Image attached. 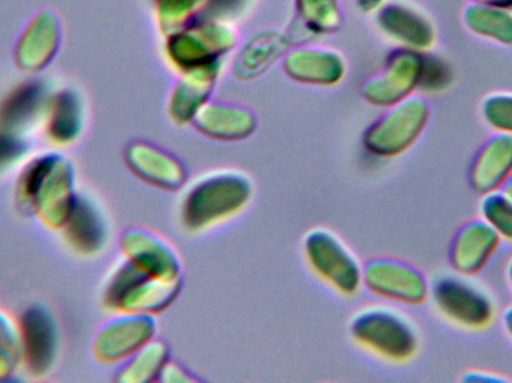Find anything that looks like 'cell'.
I'll list each match as a JSON object with an SVG mask.
<instances>
[{"mask_svg": "<svg viewBox=\"0 0 512 383\" xmlns=\"http://www.w3.org/2000/svg\"><path fill=\"white\" fill-rule=\"evenodd\" d=\"M75 196L74 168L60 153H41L21 171L18 204L47 228L62 229Z\"/></svg>", "mask_w": 512, "mask_h": 383, "instance_id": "obj_1", "label": "cell"}, {"mask_svg": "<svg viewBox=\"0 0 512 383\" xmlns=\"http://www.w3.org/2000/svg\"><path fill=\"white\" fill-rule=\"evenodd\" d=\"M252 186L237 173H219L192 186L183 201L186 228L206 229L239 213L251 198Z\"/></svg>", "mask_w": 512, "mask_h": 383, "instance_id": "obj_2", "label": "cell"}, {"mask_svg": "<svg viewBox=\"0 0 512 383\" xmlns=\"http://www.w3.org/2000/svg\"><path fill=\"white\" fill-rule=\"evenodd\" d=\"M180 279L155 276L126 259L114 270L105 288V304L123 313H158L173 303Z\"/></svg>", "mask_w": 512, "mask_h": 383, "instance_id": "obj_3", "label": "cell"}, {"mask_svg": "<svg viewBox=\"0 0 512 383\" xmlns=\"http://www.w3.org/2000/svg\"><path fill=\"white\" fill-rule=\"evenodd\" d=\"M352 333L361 345L396 363L411 360L420 346L414 322L390 307L361 310Z\"/></svg>", "mask_w": 512, "mask_h": 383, "instance_id": "obj_4", "label": "cell"}, {"mask_svg": "<svg viewBox=\"0 0 512 383\" xmlns=\"http://www.w3.org/2000/svg\"><path fill=\"white\" fill-rule=\"evenodd\" d=\"M430 294L439 312L466 330H484L495 318L492 298L468 276L445 274L435 280Z\"/></svg>", "mask_w": 512, "mask_h": 383, "instance_id": "obj_5", "label": "cell"}, {"mask_svg": "<svg viewBox=\"0 0 512 383\" xmlns=\"http://www.w3.org/2000/svg\"><path fill=\"white\" fill-rule=\"evenodd\" d=\"M430 119V107L423 98H408L393 105L364 138L367 149L378 156L393 158L411 149L423 135Z\"/></svg>", "mask_w": 512, "mask_h": 383, "instance_id": "obj_6", "label": "cell"}, {"mask_svg": "<svg viewBox=\"0 0 512 383\" xmlns=\"http://www.w3.org/2000/svg\"><path fill=\"white\" fill-rule=\"evenodd\" d=\"M62 42V24L53 11H41L24 26L14 50V63L21 72L39 74L44 71Z\"/></svg>", "mask_w": 512, "mask_h": 383, "instance_id": "obj_7", "label": "cell"}, {"mask_svg": "<svg viewBox=\"0 0 512 383\" xmlns=\"http://www.w3.org/2000/svg\"><path fill=\"white\" fill-rule=\"evenodd\" d=\"M364 280L375 294L409 306L426 303L430 294L429 282L420 270L393 259L367 265Z\"/></svg>", "mask_w": 512, "mask_h": 383, "instance_id": "obj_8", "label": "cell"}, {"mask_svg": "<svg viewBox=\"0 0 512 383\" xmlns=\"http://www.w3.org/2000/svg\"><path fill=\"white\" fill-rule=\"evenodd\" d=\"M307 256L319 276L345 294H354L361 270L349 250L327 231H313L306 241Z\"/></svg>", "mask_w": 512, "mask_h": 383, "instance_id": "obj_9", "label": "cell"}, {"mask_svg": "<svg viewBox=\"0 0 512 383\" xmlns=\"http://www.w3.org/2000/svg\"><path fill=\"white\" fill-rule=\"evenodd\" d=\"M21 361L33 376L47 375L59 352V330L45 307L32 306L20 321Z\"/></svg>", "mask_w": 512, "mask_h": 383, "instance_id": "obj_10", "label": "cell"}, {"mask_svg": "<svg viewBox=\"0 0 512 383\" xmlns=\"http://www.w3.org/2000/svg\"><path fill=\"white\" fill-rule=\"evenodd\" d=\"M155 324L146 315L126 313L108 322L93 342V355L104 364L122 363L152 339Z\"/></svg>", "mask_w": 512, "mask_h": 383, "instance_id": "obj_11", "label": "cell"}, {"mask_svg": "<svg viewBox=\"0 0 512 383\" xmlns=\"http://www.w3.org/2000/svg\"><path fill=\"white\" fill-rule=\"evenodd\" d=\"M502 238L486 220H471L454 235L450 247L451 267L462 276H477L492 261Z\"/></svg>", "mask_w": 512, "mask_h": 383, "instance_id": "obj_12", "label": "cell"}, {"mask_svg": "<svg viewBox=\"0 0 512 383\" xmlns=\"http://www.w3.org/2000/svg\"><path fill=\"white\" fill-rule=\"evenodd\" d=\"M62 231L69 246L84 256L98 255L108 241V223L101 207L90 196L78 193Z\"/></svg>", "mask_w": 512, "mask_h": 383, "instance_id": "obj_13", "label": "cell"}, {"mask_svg": "<svg viewBox=\"0 0 512 383\" xmlns=\"http://www.w3.org/2000/svg\"><path fill=\"white\" fill-rule=\"evenodd\" d=\"M512 173V135L498 134L481 146L469 168V185L480 195L501 191Z\"/></svg>", "mask_w": 512, "mask_h": 383, "instance_id": "obj_14", "label": "cell"}, {"mask_svg": "<svg viewBox=\"0 0 512 383\" xmlns=\"http://www.w3.org/2000/svg\"><path fill=\"white\" fill-rule=\"evenodd\" d=\"M50 96L39 81L21 84L0 107V131L24 137L39 122H44Z\"/></svg>", "mask_w": 512, "mask_h": 383, "instance_id": "obj_15", "label": "cell"}, {"mask_svg": "<svg viewBox=\"0 0 512 383\" xmlns=\"http://www.w3.org/2000/svg\"><path fill=\"white\" fill-rule=\"evenodd\" d=\"M125 258L141 270L155 276L179 279V261L173 250L153 235L144 231H128L122 238Z\"/></svg>", "mask_w": 512, "mask_h": 383, "instance_id": "obj_16", "label": "cell"}, {"mask_svg": "<svg viewBox=\"0 0 512 383\" xmlns=\"http://www.w3.org/2000/svg\"><path fill=\"white\" fill-rule=\"evenodd\" d=\"M423 59L417 53L405 51L397 54L388 65L387 72L373 86L370 98L381 105H396L409 98L420 87Z\"/></svg>", "mask_w": 512, "mask_h": 383, "instance_id": "obj_17", "label": "cell"}, {"mask_svg": "<svg viewBox=\"0 0 512 383\" xmlns=\"http://www.w3.org/2000/svg\"><path fill=\"white\" fill-rule=\"evenodd\" d=\"M45 132L56 146H69L84 128L83 101L72 90L51 93L44 119Z\"/></svg>", "mask_w": 512, "mask_h": 383, "instance_id": "obj_18", "label": "cell"}, {"mask_svg": "<svg viewBox=\"0 0 512 383\" xmlns=\"http://www.w3.org/2000/svg\"><path fill=\"white\" fill-rule=\"evenodd\" d=\"M126 161L140 179L158 188L176 189L185 180V171L176 159L147 144L129 147Z\"/></svg>", "mask_w": 512, "mask_h": 383, "instance_id": "obj_19", "label": "cell"}, {"mask_svg": "<svg viewBox=\"0 0 512 383\" xmlns=\"http://www.w3.org/2000/svg\"><path fill=\"white\" fill-rule=\"evenodd\" d=\"M463 23L474 35L501 45H512L511 9L472 2L463 12Z\"/></svg>", "mask_w": 512, "mask_h": 383, "instance_id": "obj_20", "label": "cell"}, {"mask_svg": "<svg viewBox=\"0 0 512 383\" xmlns=\"http://www.w3.org/2000/svg\"><path fill=\"white\" fill-rule=\"evenodd\" d=\"M167 360V348L162 343H147L146 346L135 352L128 363L125 364L117 381L120 382H146L155 378Z\"/></svg>", "mask_w": 512, "mask_h": 383, "instance_id": "obj_21", "label": "cell"}, {"mask_svg": "<svg viewBox=\"0 0 512 383\" xmlns=\"http://www.w3.org/2000/svg\"><path fill=\"white\" fill-rule=\"evenodd\" d=\"M200 129L203 134L219 140H240L254 131V120L242 111H222L221 117L216 113H207L200 117Z\"/></svg>", "mask_w": 512, "mask_h": 383, "instance_id": "obj_22", "label": "cell"}, {"mask_svg": "<svg viewBox=\"0 0 512 383\" xmlns=\"http://www.w3.org/2000/svg\"><path fill=\"white\" fill-rule=\"evenodd\" d=\"M480 211L483 219L501 235L502 240L512 241V201L504 192L483 195Z\"/></svg>", "mask_w": 512, "mask_h": 383, "instance_id": "obj_23", "label": "cell"}, {"mask_svg": "<svg viewBox=\"0 0 512 383\" xmlns=\"http://www.w3.org/2000/svg\"><path fill=\"white\" fill-rule=\"evenodd\" d=\"M481 113L490 128L512 135V93L498 92L487 95L481 104Z\"/></svg>", "mask_w": 512, "mask_h": 383, "instance_id": "obj_24", "label": "cell"}, {"mask_svg": "<svg viewBox=\"0 0 512 383\" xmlns=\"http://www.w3.org/2000/svg\"><path fill=\"white\" fill-rule=\"evenodd\" d=\"M0 355L9 360H21L20 325L0 310Z\"/></svg>", "mask_w": 512, "mask_h": 383, "instance_id": "obj_25", "label": "cell"}, {"mask_svg": "<svg viewBox=\"0 0 512 383\" xmlns=\"http://www.w3.org/2000/svg\"><path fill=\"white\" fill-rule=\"evenodd\" d=\"M27 144L21 135L0 131V173L8 171L26 156Z\"/></svg>", "mask_w": 512, "mask_h": 383, "instance_id": "obj_26", "label": "cell"}, {"mask_svg": "<svg viewBox=\"0 0 512 383\" xmlns=\"http://www.w3.org/2000/svg\"><path fill=\"white\" fill-rule=\"evenodd\" d=\"M450 71L439 59H423L420 86L426 90H442L450 83Z\"/></svg>", "mask_w": 512, "mask_h": 383, "instance_id": "obj_27", "label": "cell"}, {"mask_svg": "<svg viewBox=\"0 0 512 383\" xmlns=\"http://www.w3.org/2000/svg\"><path fill=\"white\" fill-rule=\"evenodd\" d=\"M463 381L466 382H510V379L496 373L486 372V370H472L465 375Z\"/></svg>", "mask_w": 512, "mask_h": 383, "instance_id": "obj_28", "label": "cell"}, {"mask_svg": "<svg viewBox=\"0 0 512 383\" xmlns=\"http://www.w3.org/2000/svg\"><path fill=\"white\" fill-rule=\"evenodd\" d=\"M15 366H17L15 361L9 360V358L0 355V381H5V379L11 378L12 373H14Z\"/></svg>", "mask_w": 512, "mask_h": 383, "instance_id": "obj_29", "label": "cell"}, {"mask_svg": "<svg viewBox=\"0 0 512 383\" xmlns=\"http://www.w3.org/2000/svg\"><path fill=\"white\" fill-rule=\"evenodd\" d=\"M502 322H504V330L505 333L510 336L512 340V306L508 307L504 312V318H502Z\"/></svg>", "mask_w": 512, "mask_h": 383, "instance_id": "obj_30", "label": "cell"}, {"mask_svg": "<svg viewBox=\"0 0 512 383\" xmlns=\"http://www.w3.org/2000/svg\"><path fill=\"white\" fill-rule=\"evenodd\" d=\"M472 2L487 3L499 8L512 9V0H472Z\"/></svg>", "mask_w": 512, "mask_h": 383, "instance_id": "obj_31", "label": "cell"}, {"mask_svg": "<svg viewBox=\"0 0 512 383\" xmlns=\"http://www.w3.org/2000/svg\"><path fill=\"white\" fill-rule=\"evenodd\" d=\"M501 191L504 192V195L507 196L510 201H512V173L511 176L508 177L507 182H505V185L502 186Z\"/></svg>", "mask_w": 512, "mask_h": 383, "instance_id": "obj_32", "label": "cell"}, {"mask_svg": "<svg viewBox=\"0 0 512 383\" xmlns=\"http://www.w3.org/2000/svg\"><path fill=\"white\" fill-rule=\"evenodd\" d=\"M507 276H508V280H510V285L512 288V258L510 259V262H508Z\"/></svg>", "mask_w": 512, "mask_h": 383, "instance_id": "obj_33", "label": "cell"}]
</instances>
